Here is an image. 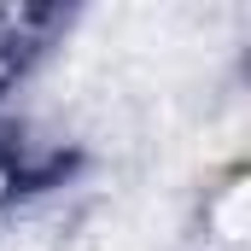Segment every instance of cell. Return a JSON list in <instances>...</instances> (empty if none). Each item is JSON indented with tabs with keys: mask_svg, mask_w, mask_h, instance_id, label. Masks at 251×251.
Wrapping results in <instances>:
<instances>
[{
	"mask_svg": "<svg viewBox=\"0 0 251 251\" xmlns=\"http://www.w3.org/2000/svg\"><path fill=\"white\" fill-rule=\"evenodd\" d=\"M24 24H29V18H18V12H0V88H6V82L24 70V59L35 53V47H29V35H24Z\"/></svg>",
	"mask_w": 251,
	"mask_h": 251,
	"instance_id": "obj_1",
	"label": "cell"
}]
</instances>
